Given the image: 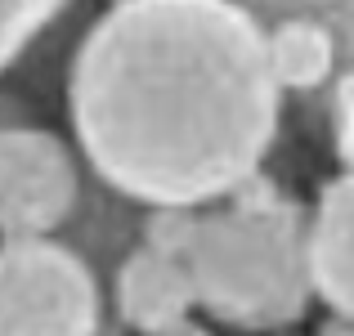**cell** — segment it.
<instances>
[{"mask_svg": "<svg viewBox=\"0 0 354 336\" xmlns=\"http://www.w3.org/2000/svg\"><path fill=\"white\" fill-rule=\"evenodd\" d=\"M81 157L45 126H0V242L59 238L81 211Z\"/></svg>", "mask_w": 354, "mask_h": 336, "instance_id": "cell-4", "label": "cell"}, {"mask_svg": "<svg viewBox=\"0 0 354 336\" xmlns=\"http://www.w3.org/2000/svg\"><path fill=\"white\" fill-rule=\"evenodd\" d=\"M198 314L251 336H287L314 305L310 211L256 175L216 207H202L189 247Z\"/></svg>", "mask_w": 354, "mask_h": 336, "instance_id": "cell-2", "label": "cell"}, {"mask_svg": "<svg viewBox=\"0 0 354 336\" xmlns=\"http://www.w3.org/2000/svg\"><path fill=\"white\" fill-rule=\"evenodd\" d=\"M77 157L135 207H216L274 153L283 95L242 0H108L68 63Z\"/></svg>", "mask_w": 354, "mask_h": 336, "instance_id": "cell-1", "label": "cell"}, {"mask_svg": "<svg viewBox=\"0 0 354 336\" xmlns=\"http://www.w3.org/2000/svg\"><path fill=\"white\" fill-rule=\"evenodd\" d=\"M153 336H211V328L198 323V319H189V323H180V328H166V332H153Z\"/></svg>", "mask_w": 354, "mask_h": 336, "instance_id": "cell-12", "label": "cell"}, {"mask_svg": "<svg viewBox=\"0 0 354 336\" xmlns=\"http://www.w3.org/2000/svg\"><path fill=\"white\" fill-rule=\"evenodd\" d=\"M104 283L72 242H0V336H104Z\"/></svg>", "mask_w": 354, "mask_h": 336, "instance_id": "cell-3", "label": "cell"}, {"mask_svg": "<svg viewBox=\"0 0 354 336\" xmlns=\"http://www.w3.org/2000/svg\"><path fill=\"white\" fill-rule=\"evenodd\" d=\"M319 336H354V323H337V319H328L319 328Z\"/></svg>", "mask_w": 354, "mask_h": 336, "instance_id": "cell-13", "label": "cell"}, {"mask_svg": "<svg viewBox=\"0 0 354 336\" xmlns=\"http://www.w3.org/2000/svg\"><path fill=\"white\" fill-rule=\"evenodd\" d=\"M113 319L130 336H153L198 319V287L189 260L135 242L113 269Z\"/></svg>", "mask_w": 354, "mask_h": 336, "instance_id": "cell-5", "label": "cell"}, {"mask_svg": "<svg viewBox=\"0 0 354 336\" xmlns=\"http://www.w3.org/2000/svg\"><path fill=\"white\" fill-rule=\"evenodd\" d=\"M198 216H202L198 207H153V211H144V220H139V238L135 242L189 260L193 233H198Z\"/></svg>", "mask_w": 354, "mask_h": 336, "instance_id": "cell-10", "label": "cell"}, {"mask_svg": "<svg viewBox=\"0 0 354 336\" xmlns=\"http://www.w3.org/2000/svg\"><path fill=\"white\" fill-rule=\"evenodd\" d=\"M72 0H0V77L68 14Z\"/></svg>", "mask_w": 354, "mask_h": 336, "instance_id": "cell-9", "label": "cell"}, {"mask_svg": "<svg viewBox=\"0 0 354 336\" xmlns=\"http://www.w3.org/2000/svg\"><path fill=\"white\" fill-rule=\"evenodd\" d=\"M310 287L328 319L354 323V171L328 180L310 207Z\"/></svg>", "mask_w": 354, "mask_h": 336, "instance_id": "cell-6", "label": "cell"}, {"mask_svg": "<svg viewBox=\"0 0 354 336\" xmlns=\"http://www.w3.org/2000/svg\"><path fill=\"white\" fill-rule=\"evenodd\" d=\"M265 68L278 95H319L341 77V50L314 18H278L265 27Z\"/></svg>", "mask_w": 354, "mask_h": 336, "instance_id": "cell-7", "label": "cell"}, {"mask_svg": "<svg viewBox=\"0 0 354 336\" xmlns=\"http://www.w3.org/2000/svg\"><path fill=\"white\" fill-rule=\"evenodd\" d=\"M260 27L278 23V18H314L332 32L341 50V72L354 68V0H242Z\"/></svg>", "mask_w": 354, "mask_h": 336, "instance_id": "cell-8", "label": "cell"}, {"mask_svg": "<svg viewBox=\"0 0 354 336\" xmlns=\"http://www.w3.org/2000/svg\"><path fill=\"white\" fill-rule=\"evenodd\" d=\"M328 130L341 171H354V68H346L328 90Z\"/></svg>", "mask_w": 354, "mask_h": 336, "instance_id": "cell-11", "label": "cell"}]
</instances>
